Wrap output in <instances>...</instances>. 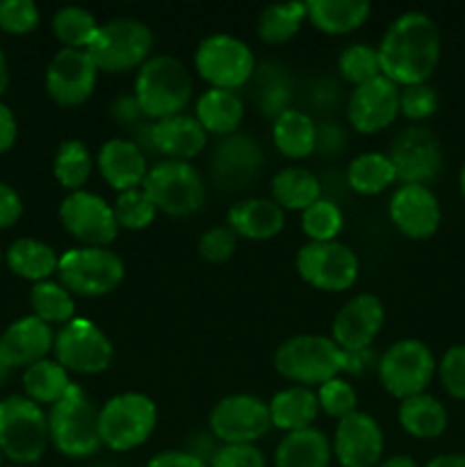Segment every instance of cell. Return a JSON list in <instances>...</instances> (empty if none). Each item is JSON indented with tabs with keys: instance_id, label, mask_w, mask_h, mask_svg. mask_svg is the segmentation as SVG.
Segmentation results:
<instances>
[{
	"instance_id": "1",
	"label": "cell",
	"mask_w": 465,
	"mask_h": 467,
	"mask_svg": "<svg viewBox=\"0 0 465 467\" xmlns=\"http://www.w3.org/2000/svg\"><path fill=\"white\" fill-rule=\"evenodd\" d=\"M440 30L424 12H406L388 26L378 46L381 76L397 87L422 85L440 59Z\"/></svg>"
},
{
	"instance_id": "2",
	"label": "cell",
	"mask_w": 465,
	"mask_h": 467,
	"mask_svg": "<svg viewBox=\"0 0 465 467\" xmlns=\"http://www.w3.org/2000/svg\"><path fill=\"white\" fill-rule=\"evenodd\" d=\"M191 76L185 64L173 55H150L135 78V99L141 114L150 121L182 114L190 105Z\"/></svg>"
},
{
	"instance_id": "3",
	"label": "cell",
	"mask_w": 465,
	"mask_h": 467,
	"mask_svg": "<svg viewBox=\"0 0 465 467\" xmlns=\"http://www.w3.org/2000/svg\"><path fill=\"white\" fill-rule=\"evenodd\" d=\"M50 445L48 413L26 395L0 400V451L18 465L41 461Z\"/></svg>"
},
{
	"instance_id": "4",
	"label": "cell",
	"mask_w": 465,
	"mask_h": 467,
	"mask_svg": "<svg viewBox=\"0 0 465 467\" xmlns=\"http://www.w3.org/2000/svg\"><path fill=\"white\" fill-rule=\"evenodd\" d=\"M50 442L68 459H87L103 445L98 429V410L87 400L85 390L73 383L67 395L50 406Z\"/></svg>"
},
{
	"instance_id": "5",
	"label": "cell",
	"mask_w": 465,
	"mask_h": 467,
	"mask_svg": "<svg viewBox=\"0 0 465 467\" xmlns=\"http://www.w3.org/2000/svg\"><path fill=\"white\" fill-rule=\"evenodd\" d=\"M274 368L294 386H324L342 374V349L324 336L287 337L274 354Z\"/></svg>"
},
{
	"instance_id": "6",
	"label": "cell",
	"mask_w": 465,
	"mask_h": 467,
	"mask_svg": "<svg viewBox=\"0 0 465 467\" xmlns=\"http://www.w3.org/2000/svg\"><path fill=\"white\" fill-rule=\"evenodd\" d=\"M158 427V406L141 392H121L98 410L100 441L112 451H132L144 445Z\"/></svg>"
},
{
	"instance_id": "7",
	"label": "cell",
	"mask_w": 465,
	"mask_h": 467,
	"mask_svg": "<svg viewBox=\"0 0 465 467\" xmlns=\"http://www.w3.org/2000/svg\"><path fill=\"white\" fill-rule=\"evenodd\" d=\"M59 283L71 295L105 296L117 290L126 278V265L105 246H76L59 255Z\"/></svg>"
},
{
	"instance_id": "8",
	"label": "cell",
	"mask_w": 465,
	"mask_h": 467,
	"mask_svg": "<svg viewBox=\"0 0 465 467\" xmlns=\"http://www.w3.org/2000/svg\"><path fill=\"white\" fill-rule=\"evenodd\" d=\"M153 32L137 18H112L98 27L87 53L98 71L126 73L140 68L153 50Z\"/></svg>"
},
{
	"instance_id": "9",
	"label": "cell",
	"mask_w": 465,
	"mask_h": 467,
	"mask_svg": "<svg viewBox=\"0 0 465 467\" xmlns=\"http://www.w3.org/2000/svg\"><path fill=\"white\" fill-rule=\"evenodd\" d=\"M144 192L158 213L169 217H190L205 203V182L194 164L178 160H160L149 169Z\"/></svg>"
},
{
	"instance_id": "10",
	"label": "cell",
	"mask_w": 465,
	"mask_h": 467,
	"mask_svg": "<svg viewBox=\"0 0 465 467\" xmlns=\"http://www.w3.org/2000/svg\"><path fill=\"white\" fill-rule=\"evenodd\" d=\"M194 67L210 87L235 91L253 78L255 55L240 36L217 32L196 46Z\"/></svg>"
},
{
	"instance_id": "11",
	"label": "cell",
	"mask_w": 465,
	"mask_h": 467,
	"mask_svg": "<svg viewBox=\"0 0 465 467\" xmlns=\"http://www.w3.org/2000/svg\"><path fill=\"white\" fill-rule=\"evenodd\" d=\"M438 363L431 349L424 342L406 337L397 340L378 356V381L383 390L395 400L404 401L408 397L422 395L436 374Z\"/></svg>"
},
{
	"instance_id": "12",
	"label": "cell",
	"mask_w": 465,
	"mask_h": 467,
	"mask_svg": "<svg viewBox=\"0 0 465 467\" xmlns=\"http://www.w3.org/2000/svg\"><path fill=\"white\" fill-rule=\"evenodd\" d=\"M53 354L68 374H100L112 365L114 347L94 322L73 317L55 333Z\"/></svg>"
},
{
	"instance_id": "13",
	"label": "cell",
	"mask_w": 465,
	"mask_h": 467,
	"mask_svg": "<svg viewBox=\"0 0 465 467\" xmlns=\"http://www.w3.org/2000/svg\"><path fill=\"white\" fill-rule=\"evenodd\" d=\"M296 272L315 290L345 292L358 278L360 263L342 242H308L296 254Z\"/></svg>"
},
{
	"instance_id": "14",
	"label": "cell",
	"mask_w": 465,
	"mask_h": 467,
	"mask_svg": "<svg viewBox=\"0 0 465 467\" xmlns=\"http://www.w3.org/2000/svg\"><path fill=\"white\" fill-rule=\"evenodd\" d=\"M269 429V404L255 395H228L210 413V433L222 445H255Z\"/></svg>"
},
{
	"instance_id": "15",
	"label": "cell",
	"mask_w": 465,
	"mask_h": 467,
	"mask_svg": "<svg viewBox=\"0 0 465 467\" xmlns=\"http://www.w3.org/2000/svg\"><path fill=\"white\" fill-rule=\"evenodd\" d=\"M59 222L64 231L82 246H105L108 249L119 235V222L114 210L103 196L94 192H71L59 203Z\"/></svg>"
},
{
	"instance_id": "16",
	"label": "cell",
	"mask_w": 465,
	"mask_h": 467,
	"mask_svg": "<svg viewBox=\"0 0 465 467\" xmlns=\"http://www.w3.org/2000/svg\"><path fill=\"white\" fill-rule=\"evenodd\" d=\"M388 158L395 167L397 181L404 185H427L442 167L440 141L424 126H410L397 132Z\"/></svg>"
},
{
	"instance_id": "17",
	"label": "cell",
	"mask_w": 465,
	"mask_h": 467,
	"mask_svg": "<svg viewBox=\"0 0 465 467\" xmlns=\"http://www.w3.org/2000/svg\"><path fill=\"white\" fill-rule=\"evenodd\" d=\"M98 67L87 50L62 48L46 68V91L62 108H78L94 94Z\"/></svg>"
},
{
	"instance_id": "18",
	"label": "cell",
	"mask_w": 465,
	"mask_h": 467,
	"mask_svg": "<svg viewBox=\"0 0 465 467\" xmlns=\"http://www.w3.org/2000/svg\"><path fill=\"white\" fill-rule=\"evenodd\" d=\"M399 117V87L378 76L351 89L346 99V121L360 135L386 130Z\"/></svg>"
},
{
	"instance_id": "19",
	"label": "cell",
	"mask_w": 465,
	"mask_h": 467,
	"mask_svg": "<svg viewBox=\"0 0 465 467\" xmlns=\"http://www.w3.org/2000/svg\"><path fill=\"white\" fill-rule=\"evenodd\" d=\"M342 467H378L383 459V431L369 413L356 410L340 420L331 442Z\"/></svg>"
},
{
	"instance_id": "20",
	"label": "cell",
	"mask_w": 465,
	"mask_h": 467,
	"mask_svg": "<svg viewBox=\"0 0 465 467\" xmlns=\"http://www.w3.org/2000/svg\"><path fill=\"white\" fill-rule=\"evenodd\" d=\"M386 310L378 296L356 295L337 310L331 327V340L342 351L369 349L383 328Z\"/></svg>"
},
{
	"instance_id": "21",
	"label": "cell",
	"mask_w": 465,
	"mask_h": 467,
	"mask_svg": "<svg viewBox=\"0 0 465 467\" xmlns=\"http://www.w3.org/2000/svg\"><path fill=\"white\" fill-rule=\"evenodd\" d=\"M390 222L410 240H429L440 226V203L427 185H401L388 203Z\"/></svg>"
},
{
	"instance_id": "22",
	"label": "cell",
	"mask_w": 465,
	"mask_h": 467,
	"mask_svg": "<svg viewBox=\"0 0 465 467\" xmlns=\"http://www.w3.org/2000/svg\"><path fill=\"white\" fill-rule=\"evenodd\" d=\"M53 345V328L41 322L39 317H35V315L16 319L0 336V351H3L5 360L12 369L30 368V365L48 358Z\"/></svg>"
},
{
	"instance_id": "23",
	"label": "cell",
	"mask_w": 465,
	"mask_h": 467,
	"mask_svg": "<svg viewBox=\"0 0 465 467\" xmlns=\"http://www.w3.org/2000/svg\"><path fill=\"white\" fill-rule=\"evenodd\" d=\"M260 167H263V153L251 137H223L212 153V176L217 178L219 185H226L228 190L232 187L237 190L253 181Z\"/></svg>"
},
{
	"instance_id": "24",
	"label": "cell",
	"mask_w": 465,
	"mask_h": 467,
	"mask_svg": "<svg viewBox=\"0 0 465 467\" xmlns=\"http://www.w3.org/2000/svg\"><path fill=\"white\" fill-rule=\"evenodd\" d=\"M96 164H98V171L105 182H109V187H114L119 194L144 185L146 173H149L146 155L130 140H123V137L105 141L100 146Z\"/></svg>"
},
{
	"instance_id": "25",
	"label": "cell",
	"mask_w": 465,
	"mask_h": 467,
	"mask_svg": "<svg viewBox=\"0 0 465 467\" xmlns=\"http://www.w3.org/2000/svg\"><path fill=\"white\" fill-rule=\"evenodd\" d=\"M208 144V132L201 128L196 117L173 114V117L153 121V149L164 160L190 162Z\"/></svg>"
},
{
	"instance_id": "26",
	"label": "cell",
	"mask_w": 465,
	"mask_h": 467,
	"mask_svg": "<svg viewBox=\"0 0 465 467\" xmlns=\"http://www.w3.org/2000/svg\"><path fill=\"white\" fill-rule=\"evenodd\" d=\"M228 228L237 237L251 242L272 240L285 228V210L272 199L251 196V199L237 201L228 210Z\"/></svg>"
},
{
	"instance_id": "27",
	"label": "cell",
	"mask_w": 465,
	"mask_h": 467,
	"mask_svg": "<svg viewBox=\"0 0 465 467\" xmlns=\"http://www.w3.org/2000/svg\"><path fill=\"white\" fill-rule=\"evenodd\" d=\"M194 117L208 135H235L242 119H244V103H242L237 91L210 87L196 99Z\"/></svg>"
},
{
	"instance_id": "28",
	"label": "cell",
	"mask_w": 465,
	"mask_h": 467,
	"mask_svg": "<svg viewBox=\"0 0 465 467\" xmlns=\"http://www.w3.org/2000/svg\"><path fill=\"white\" fill-rule=\"evenodd\" d=\"M319 413L322 410H319L317 392H313V388L290 386L285 390L276 392L269 401L272 427L281 429L285 433L310 429Z\"/></svg>"
},
{
	"instance_id": "29",
	"label": "cell",
	"mask_w": 465,
	"mask_h": 467,
	"mask_svg": "<svg viewBox=\"0 0 465 467\" xmlns=\"http://www.w3.org/2000/svg\"><path fill=\"white\" fill-rule=\"evenodd\" d=\"M308 21L324 35H349L372 14L367 0H310L305 3Z\"/></svg>"
},
{
	"instance_id": "30",
	"label": "cell",
	"mask_w": 465,
	"mask_h": 467,
	"mask_svg": "<svg viewBox=\"0 0 465 467\" xmlns=\"http://www.w3.org/2000/svg\"><path fill=\"white\" fill-rule=\"evenodd\" d=\"M331 442L319 429L310 427L304 431L285 433L276 447L274 463L276 467H328L331 463Z\"/></svg>"
},
{
	"instance_id": "31",
	"label": "cell",
	"mask_w": 465,
	"mask_h": 467,
	"mask_svg": "<svg viewBox=\"0 0 465 467\" xmlns=\"http://www.w3.org/2000/svg\"><path fill=\"white\" fill-rule=\"evenodd\" d=\"M272 137L278 153L285 155L287 160H304L315 153L317 123L313 121L310 114L290 108L274 119Z\"/></svg>"
},
{
	"instance_id": "32",
	"label": "cell",
	"mask_w": 465,
	"mask_h": 467,
	"mask_svg": "<svg viewBox=\"0 0 465 467\" xmlns=\"http://www.w3.org/2000/svg\"><path fill=\"white\" fill-rule=\"evenodd\" d=\"M5 263L18 278L41 283L50 281V276L57 274L59 255L46 242L35 240V237H21L9 244Z\"/></svg>"
},
{
	"instance_id": "33",
	"label": "cell",
	"mask_w": 465,
	"mask_h": 467,
	"mask_svg": "<svg viewBox=\"0 0 465 467\" xmlns=\"http://www.w3.org/2000/svg\"><path fill=\"white\" fill-rule=\"evenodd\" d=\"M322 181L304 167H285L272 178V201L283 210L304 213L322 199Z\"/></svg>"
},
{
	"instance_id": "34",
	"label": "cell",
	"mask_w": 465,
	"mask_h": 467,
	"mask_svg": "<svg viewBox=\"0 0 465 467\" xmlns=\"http://www.w3.org/2000/svg\"><path fill=\"white\" fill-rule=\"evenodd\" d=\"M397 418H399L401 429L413 438H419V441H431V438L442 436L447 429L445 406L427 392L399 401Z\"/></svg>"
},
{
	"instance_id": "35",
	"label": "cell",
	"mask_w": 465,
	"mask_h": 467,
	"mask_svg": "<svg viewBox=\"0 0 465 467\" xmlns=\"http://www.w3.org/2000/svg\"><path fill=\"white\" fill-rule=\"evenodd\" d=\"M397 181L395 167H392L388 153H360L346 167L345 182L349 190H354L360 196H377L386 192L392 182Z\"/></svg>"
},
{
	"instance_id": "36",
	"label": "cell",
	"mask_w": 465,
	"mask_h": 467,
	"mask_svg": "<svg viewBox=\"0 0 465 467\" xmlns=\"http://www.w3.org/2000/svg\"><path fill=\"white\" fill-rule=\"evenodd\" d=\"M71 386V377H68L67 369L55 358L39 360V363L30 365L23 372V390H26V397L30 401H35V404H39L41 409L57 404Z\"/></svg>"
},
{
	"instance_id": "37",
	"label": "cell",
	"mask_w": 465,
	"mask_h": 467,
	"mask_svg": "<svg viewBox=\"0 0 465 467\" xmlns=\"http://www.w3.org/2000/svg\"><path fill=\"white\" fill-rule=\"evenodd\" d=\"M32 315L41 322L53 327V324H68L76 315V301L73 295L59 281H41L32 285L30 292Z\"/></svg>"
},
{
	"instance_id": "38",
	"label": "cell",
	"mask_w": 465,
	"mask_h": 467,
	"mask_svg": "<svg viewBox=\"0 0 465 467\" xmlns=\"http://www.w3.org/2000/svg\"><path fill=\"white\" fill-rule=\"evenodd\" d=\"M305 18V3H276L260 12L255 27L264 44H285L301 30Z\"/></svg>"
},
{
	"instance_id": "39",
	"label": "cell",
	"mask_w": 465,
	"mask_h": 467,
	"mask_svg": "<svg viewBox=\"0 0 465 467\" xmlns=\"http://www.w3.org/2000/svg\"><path fill=\"white\" fill-rule=\"evenodd\" d=\"M98 27L94 14L78 5H67L53 14V32L64 48L87 50Z\"/></svg>"
},
{
	"instance_id": "40",
	"label": "cell",
	"mask_w": 465,
	"mask_h": 467,
	"mask_svg": "<svg viewBox=\"0 0 465 467\" xmlns=\"http://www.w3.org/2000/svg\"><path fill=\"white\" fill-rule=\"evenodd\" d=\"M91 169H94L91 153L80 140H67L59 144L53 160V173L59 185L67 187L68 192H80L89 181Z\"/></svg>"
},
{
	"instance_id": "41",
	"label": "cell",
	"mask_w": 465,
	"mask_h": 467,
	"mask_svg": "<svg viewBox=\"0 0 465 467\" xmlns=\"http://www.w3.org/2000/svg\"><path fill=\"white\" fill-rule=\"evenodd\" d=\"M345 228V217L336 201L319 199L301 213V231L310 242H336Z\"/></svg>"
},
{
	"instance_id": "42",
	"label": "cell",
	"mask_w": 465,
	"mask_h": 467,
	"mask_svg": "<svg viewBox=\"0 0 465 467\" xmlns=\"http://www.w3.org/2000/svg\"><path fill=\"white\" fill-rule=\"evenodd\" d=\"M337 71L342 80L358 87L365 82L381 76V64H378V50L367 44H351L337 57Z\"/></svg>"
},
{
	"instance_id": "43",
	"label": "cell",
	"mask_w": 465,
	"mask_h": 467,
	"mask_svg": "<svg viewBox=\"0 0 465 467\" xmlns=\"http://www.w3.org/2000/svg\"><path fill=\"white\" fill-rule=\"evenodd\" d=\"M114 217H117L119 228H128V231H141V228L150 226L158 214V208L146 194L144 187H135V190L121 192L112 205Z\"/></svg>"
},
{
	"instance_id": "44",
	"label": "cell",
	"mask_w": 465,
	"mask_h": 467,
	"mask_svg": "<svg viewBox=\"0 0 465 467\" xmlns=\"http://www.w3.org/2000/svg\"><path fill=\"white\" fill-rule=\"evenodd\" d=\"M317 401L319 410L324 415L333 420H345L346 415L356 413V404H358V395H356V388L349 381H345L342 377L331 379L324 386H319L317 390Z\"/></svg>"
},
{
	"instance_id": "45",
	"label": "cell",
	"mask_w": 465,
	"mask_h": 467,
	"mask_svg": "<svg viewBox=\"0 0 465 467\" xmlns=\"http://www.w3.org/2000/svg\"><path fill=\"white\" fill-rule=\"evenodd\" d=\"M264 76L260 78V89H258V99H260V109L267 117L276 119L278 114H283L285 109H290V80H285L283 76H278L281 71H274L272 68L264 67Z\"/></svg>"
},
{
	"instance_id": "46",
	"label": "cell",
	"mask_w": 465,
	"mask_h": 467,
	"mask_svg": "<svg viewBox=\"0 0 465 467\" xmlns=\"http://www.w3.org/2000/svg\"><path fill=\"white\" fill-rule=\"evenodd\" d=\"M39 21V7L32 0H0V30L7 35H27Z\"/></svg>"
},
{
	"instance_id": "47",
	"label": "cell",
	"mask_w": 465,
	"mask_h": 467,
	"mask_svg": "<svg viewBox=\"0 0 465 467\" xmlns=\"http://www.w3.org/2000/svg\"><path fill=\"white\" fill-rule=\"evenodd\" d=\"M438 109V94L429 82L408 85L399 89V114L410 121H424Z\"/></svg>"
},
{
	"instance_id": "48",
	"label": "cell",
	"mask_w": 465,
	"mask_h": 467,
	"mask_svg": "<svg viewBox=\"0 0 465 467\" xmlns=\"http://www.w3.org/2000/svg\"><path fill=\"white\" fill-rule=\"evenodd\" d=\"M438 377L447 395L465 401V345H454L445 351L438 363Z\"/></svg>"
},
{
	"instance_id": "49",
	"label": "cell",
	"mask_w": 465,
	"mask_h": 467,
	"mask_svg": "<svg viewBox=\"0 0 465 467\" xmlns=\"http://www.w3.org/2000/svg\"><path fill=\"white\" fill-rule=\"evenodd\" d=\"M237 235L228 226H212L201 235L199 240V254L201 258L208 263L219 265L226 263L232 254H235Z\"/></svg>"
},
{
	"instance_id": "50",
	"label": "cell",
	"mask_w": 465,
	"mask_h": 467,
	"mask_svg": "<svg viewBox=\"0 0 465 467\" xmlns=\"http://www.w3.org/2000/svg\"><path fill=\"white\" fill-rule=\"evenodd\" d=\"M210 467H267V461L255 445H222Z\"/></svg>"
},
{
	"instance_id": "51",
	"label": "cell",
	"mask_w": 465,
	"mask_h": 467,
	"mask_svg": "<svg viewBox=\"0 0 465 467\" xmlns=\"http://www.w3.org/2000/svg\"><path fill=\"white\" fill-rule=\"evenodd\" d=\"M378 369V356L372 347L360 351H342V374L349 377H367Z\"/></svg>"
},
{
	"instance_id": "52",
	"label": "cell",
	"mask_w": 465,
	"mask_h": 467,
	"mask_svg": "<svg viewBox=\"0 0 465 467\" xmlns=\"http://www.w3.org/2000/svg\"><path fill=\"white\" fill-rule=\"evenodd\" d=\"M346 132L342 130L337 123H322L317 126V144H315V153L319 155H337L345 150Z\"/></svg>"
},
{
	"instance_id": "53",
	"label": "cell",
	"mask_w": 465,
	"mask_h": 467,
	"mask_svg": "<svg viewBox=\"0 0 465 467\" xmlns=\"http://www.w3.org/2000/svg\"><path fill=\"white\" fill-rule=\"evenodd\" d=\"M23 201L18 192L7 182H0V231L12 228L21 219Z\"/></svg>"
},
{
	"instance_id": "54",
	"label": "cell",
	"mask_w": 465,
	"mask_h": 467,
	"mask_svg": "<svg viewBox=\"0 0 465 467\" xmlns=\"http://www.w3.org/2000/svg\"><path fill=\"white\" fill-rule=\"evenodd\" d=\"M109 117L117 123H121V126H137L144 119V114H141L140 105H137L135 94H123L112 100V105H109Z\"/></svg>"
},
{
	"instance_id": "55",
	"label": "cell",
	"mask_w": 465,
	"mask_h": 467,
	"mask_svg": "<svg viewBox=\"0 0 465 467\" xmlns=\"http://www.w3.org/2000/svg\"><path fill=\"white\" fill-rule=\"evenodd\" d=\"M18 137V126H16V117L9 109V105H5L0 100V155L7 153L9 149L14 146Z\"/></svg>"
},
{
	"instance_id": "56",
	"label": "cell",
	"mask_w": 465,
	"mask_h": 467,
	"mask_svg": "<svg viewBox=\"0 0 465 467\" xmlns=\"http://www.w3.org/2000/svg\"><path fill=\"white\" fill-rule=\"evenodd\" d=\"M146 467H210L196 456L187 454V451H162V454L153 456Z\"/></svg>"
},
{
	"instance_id": "57",
	"label": "cell",
	"mask_w": 465,
	"mask_h": 467,
	"mask_svg": "<svg viewBox=\"0 0 465 467\" xmlns=\"http://www.w3.org/2000/svg\"><path fill=\"white\" fill-rule=\"evenodd\" d=\"M217 438L212 436V433H199V436H194V441L190 442V450H187V454L196 456V459H201L203 463L210 465V461H212L214 451H217Z\"/></svg>"
},
{
	"instance_id": "58",
	"label": "cell",
	"mask_w": 465,
	"mask_h": 467,
	"mask_svg": "<svg viewBox=\"0 0 465 467\" xmlns=\"http://www.w3.org/2000/svg\"><path fill=\"white\" fill-rule=\"evenodd\" d=\"M427 467H465V454L438 456L431 463H427Z\"/></svg>"
},
{
	"instance_id": "59",
	"label": "cell",
	"mask_w": 465,
	"mask_h": 467,
	"mask_svg": "<svg viewBox=\"0 0 465 467\" xmlns=\"http://www.w3.org/2000/svg\"><path fill=\"white\" fill-rule=\"evenodd\" d=\"M378 467H418V463L410 456H390V459L381 461Z\"/></svg>"
},
{
	"instance_id": "60",
	"label": "cell",
	"mask_w": 465,
	"mask_h": 467,
	"mask_svg": "<svg viewBox=\"0 0 465 467\" xmlns=\"http://www.w3.org/2000/svg\"><path fill=\"white\" fill-rule=\"evenodd\" d=\"M9 85V67H7V57H5L3 48H0V96L5 94Z\"/></svg>"
},
{
	"instance_id": "61",
	"label": "cell",
	"mask_w": 465,
	"mask_h": 467,
	"mask_svg": "<svg viewBox=\"0 0 465 467\" xmlns=\"http://www.w3.org/2000/svg\"><path fill=\"white\" fill-rule=\"evenodd\" d=\"M9 372H12V368H9L7 360H5V356H3V351H0V383L7 381Z\"/></svg>"
},
{
	"instance_id": "62",
	"label": "cell",
	"mask_w": 465,
	"mask_h": 467,
	"mask_svg": "<svg viewBox=\"0 0 465 467\" xmlns=\"http://www.w3.org/2000/svg\"><path fill=\"white\" fill-rule=\"evenodd\" d=\"M459 185H460V194H463V199H465V164H463V171H460Z\"/></svg>"
},
{
	"instance_id": "63",
	"label": "cell",
	"mask_w": 465,
	"mask_h": 467,
	"mask_svg": "<svg viewBox=\"0 0 465 467\" xmlns=\"http://www.w3.org/2000/svg\"><path fill=\"white\" fill-rule=\"evenodd\" d=\"M0 467H3V451H0Z\"/></svg>"
},
{
	"instance_id": "64",
	"label": "cell",
	"mask_w": 465,
	"mask_h": 467,
	"mask_svg": "<svg viewBox=\"0 0 465 467\" xmlns=\"http://www.w3.org/2000/svg\"><path fill=\"white\" fill-rule=\"evenodd\" d=\"M0 265H3V251H0Z\"/></svg>"
}]
</instances>
